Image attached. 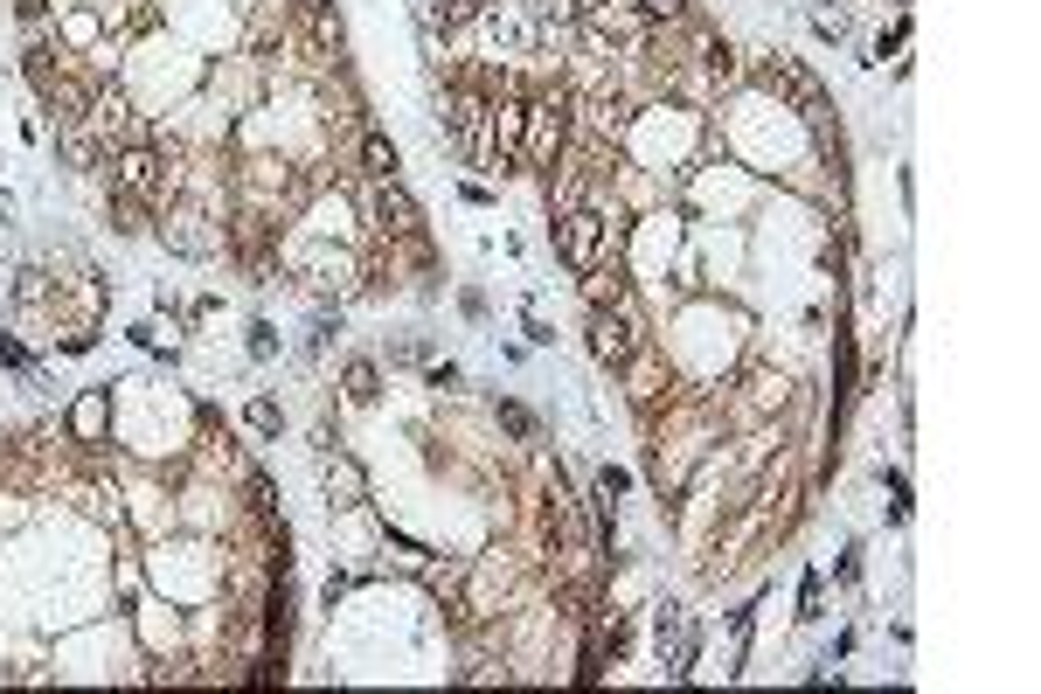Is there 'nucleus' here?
<instances>
[{"mask_svg":"<svg viewBox=\"0 0 1041 694\" xmlns=\"http://www.w3.org/2000/svg\"><path fill=\"white\" fill-rule=\"evenodd\" d=\"M111 181H119V195L160 202V195H167V154H160L154 139H140V146H119V154H111Z\"/></svg>","mask_w":1041,"mask_h":694,"instance_id":"nucleus-3","label":"nucleus"},{"mask_svg":"<svg viewBox=\"0 0 1041 694\" xmlns=\"http://www.w3.org/2000/svg\"><path fill=\"white\" fill-rule=\"evenodd\" d=\"M340 389H348V403H375V362H348Z\"/></svg>","mask_w":1041,"mask_h":694,"instance_id":"nucleus-16","label":"nucleus"},{"mask_svg":"<svg viewBox=\"0 0 1041 694\" xmlns=\"http://www.w3.org/2000/svg\"><path fill=\"white\" fill-rule=\"evenodd\" d=\"M375 222H383L389 236H416V202L396 181H375Z\"/></svg>","mask_w":1041,"mask_h":694,"instance_id":"nucleus-10","label":"nucleus"},{"mask_svg":"<svg viewBox=\"0 0 1041 694\" xmlns=\"http://www.w3.org/2000/svg\"><path fill=\"white\" fill-rule=\"evenodd\" d=\"M500 424H507V430H515V438H535V417H528V410H521V403H500Z\"/></svg>","mask_w":1041,"mask_h":694,"instance_id":"nucleus-19","label":"nucleus"},{"mask_svg":"<svg viewBox=\"0 0 1041 694\" xmlns=\"http://www.w3.org/2000/svg\"><path fill=\"white\" fill-rule=\"evenodd\" d=\"M90 125H98V139L119 154V146H140L146 139V125L132 119V105L125 98H90Z\"/></svg>","mask_w":1041,"mask_h":694,"instance_id":"nucleus-6","label":"nucleus"},{"mask_svg":"<svg viewBox=\"0 0 1041 694\" xmlns=\"http://www.w3.org/2000/svg\"><path fill=\"white\" fill-rule=\"evenodd\" d=\"M119 230H146V202L140 195H119Z\"/></svg>","mask_w":1041,"mask_h":694,"instance_id":"nucleus-20","label":"nucleus"},{"mask_svg":"<svg viewBox=\"0 0 1041 694\" xmlns=\"http://www.w3.org/2000/svg\"><path fill=\"white\" fill-rule=\"evenodd\" d=\"M160 236H167V251H181V257H216V230H208V216H195V209H174L160 222Z\"/></svg>","mask_w":1041,"mask_h":694,"instance_id":"nucleus-7","label":"nucleus"},{"mask_svg":"<svg viewBox=\"0 0 1041 694\" xmlns=\"http://www.w3.org/2000/svg\"><path fill=\"white\" fill-rule=\"evenodd\" d=\"M583 292H591V306H625V299H632L618 271H612V278H604V271H591V285H583Z\"/></svg>","mask_w":1041,"mask_h":694,"instance_id":"nucleus-17","label":"nucleus"},{"mask_svg":"<svg viewBox=\"0 0 1041 694\" xmlns=\"http://www.w3.org/2000/svg\"><path fill=\"white\" fill-rule=\"evenodd\" d=\"M319 479H327V494L340 500V508H362V500H368V473L348 452H334L327 465H319Z\"/></svg>","mask_w":1041,"mask_h":694,"instance_id":"nucleus-8","label":"nucleus"},{"mask_svg":"<svg viewBox=\"0 0 1041 694\" xmlns=\"http://www.w3.org/2000/svg\"><path fill=\"white\" fill-rule=\"evenodd\" d=\"M556 251H562V265L570 271H597V251H604V209H562V222H556Z\"/></svg>","mask_w":1041,"mask_h":694,"instance_id":"nucleus-4","label":"nucleus"},{"mask_svg":"<svg viewBox=\"0 0 1041 694\" xmlns=\"http://www.w3.org/2000/svg\"><path fill=\"white\" fill-rule=\"evenodd\" d=\"M299 8H306V14H319V8H334V0H299Z\"/></svg>","mask_w":1041,"mask_h":694,"instance_id":"nucleus-24","label":"nucleus"},{"mask_svg":"<svg viewBox=\"0 0 1041 694\" xmlns=\"http://www.w3.org/2000/svg\"><path fill=\"white\" fill-rule=\"evenodd\" d=\"M521 125H528V105L521 98H507L500 105V119H494V167H507L521 154Z\"/></svg>","mask_w":1041,"mask_h":694,"instance_id":"nucleus-12","label":"nucleus"},{"mask_svg":"<svg viewBox=\"0 0 1041 694\" xmlns=\"http://www.w3.org/2000/svg\"><path fill=\"white\" fill-rule=\"evenodd\" d=\"M756 77H764L771 90H791V98H799V111H806V119H812V125H820V119H826V98H820V84H812V77H806V70H799V63H785V56H771V63H764V70H756Z\"/></svg>","mask_w":1041,"mask_h":694,"instance_id":"nucleus-5","label":"nucleus"},{"mask_svg":"<svg viewBox=\"0 0 1041 694\" xmlns=\"http://www.w3.org/2000/svg\"><path fill=\"white\" fill-rule=\"evenodd\" d=\"M43 98H49V111H56V125L90 119V90H84L77 77H49V84H43Z\"/></svg>","mask_w":1041,"mask_h":694,"instance_id":"nucleus-11","label":"nucleus"},{"mask_svg":"<svg viewBox=\"0 0 1041 694\" xmlns=\"http://www.w3.org/2000/svg\"><path fill=\"white\" fill-rule=\"evenodd\" d=\"M591 354H597L604 368H632V362H639L632 299H625V306H591Z\"/></svg>","mask_w":1041,"mask_h":694,"instance_id":"nucleus-1","label":"nucleus"},{"mask_svg":"<svg viewBox=\"0 0 1041 694\" xmlns=\"http://www.w3.org/2000/svg\"><path fill=\"white\" fill-rule=\"evenodd\" d=\"M486 111H494V105H486L480 90H445V133L451 139H480Z\"/></svg>","mask_w":1041,"mask_h":694,"instance_id":"nucleus-9","label":"nucleus"},{"mask_svg":"<svg viewBox=\"0 0 1041 694\" xmlns=\"http://www.w3.org/2000/svg\"><path fill=\"white\" fill-rule=\"evenodd\" d=\"M313 35H319V49H340V22H334V8H319V14H313Z\"/></svg>","mask_w":1041,"mask_h":694,"instance_id":"nucleus-21","label":"nucleus"},{"mask_svg":"<svg viewBox=\"0 0 1041 694\" xmlns=\"http://www.w3.org/2000/svg\"><path fill=\"white\" fill-rule=\"evenodd\" d=\"M362 174L368 181H396V146L383 133H362Z\"/></svg>","mask_w":1041,"mask_h":694,"instance_id":"nucleus-13","label":"nucleus"},{"mask_svg":"<svg viewBox=\"0 0 1041 694\" xmlns=\"http://www.w3.org/2000/svg\"><path fill=\"white\" fill-rule=\"evenodd\" d=\"M542 22H577V0H535Z\"/></svg>","mask_w":1041,"mask_h":694,"instance_id":"nucleus-22","label":"nucleus"},{"mask_svg":"<svg viewBox=\"0 0 1041 694\" xmlns=\"http://www.w3.org/2000/svg\"><path fill=\"white\" fill-rule=\"evenodd\" d=\"M562 139H570V105H562V98H535V105H528V125H521V160L528 167H556Z\"/></svg>","mask_w":1041,"mask_h":694,"instance_id":"nucleus-2","label":"nucleus"},{"mask_svg":"<svg viewBox=\"0 0 1041 694\" xmlns=\"http://www.w3.org/2000/svg\"><path fill=\"white\" fill-rule=\"evenodd\" d=\"M480 8L486 0H424L431 28H465V22H480Z\"/></svg>","mask_w":1041,"mask_h":694,"instance_id":"nucleus-14","label":"nucleus"},{"mask_svg":"<svg viewBox=\"0 0 1041 694\" xmlns=\"http://www.w3.org/2000/svg\"><path fill=\"white\" fill-rule=\"evenodd\" d=\"M63 146H70V160H77V167H90V160H98V139H90V133H77V125L63 133Z\"/></svg>","mask_w":1041,"mask_h":694,"instance_id":"nucleus-18","label":"nucleus"},{"mask_svg":"<svg viewBox=\"0 0 1041 694\" xmlns=\"http://www.w3.org/2000/svg\"><path fill=\"white\" fill-rule=\"evenodd\" d=\"M70 430H77V438H105V397H98V389L70 410Z\"/></svg>","mask_w":1041,"mask_h":694,"instance_id":"nucleus-15","label":"nucleus"},{"mask_svg":"<svg viewBox=\"0 0 1041 694\" xmlns=\"http://www.w3.org/2000/svg\"><path fill=\"white\" fill-rule=\"evenodd\" d=\"M639 8H646L653 22H680V14H688V0H639Z\"/></svg>","mask_w":1041,"mask_h":694,"instance_id":"nucleus-23","label":"nucleus"}]
</instances>
